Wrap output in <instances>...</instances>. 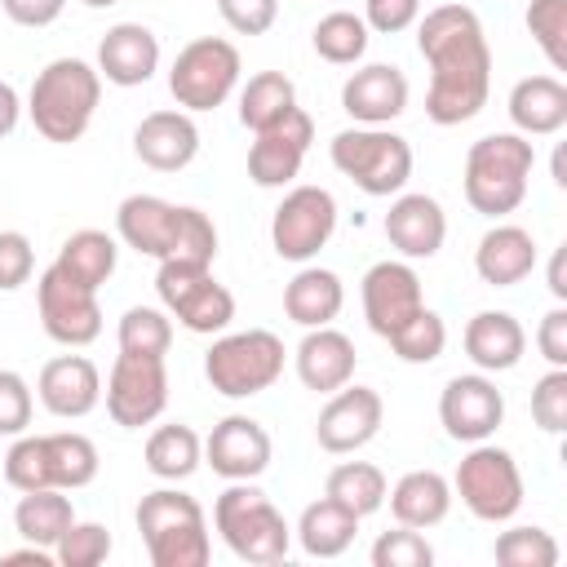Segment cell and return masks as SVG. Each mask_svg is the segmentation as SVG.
<instances>
[{"label":"cell","instance_id":"obj_1","mask_svg":"<svg viewBox=\"0 0 567 567\" xmlns=\"http://www.w3.org/2000/svg\"><path fill=\"white\" fill-rule=\"evenodd\" d=\"M416 49L430 66L425 115L439 128H456L487 106L492 44L470 4H434L416 18Z\"/></svg>","mask_w":567,"mask_h":567},{"label":"cell","instance_id":"obj_2","mask_svg":"<svg viewBox=\"0 0 567 567\" xmlns=\"http://www.w3.org/2000/svg\"><path fill=\"white\" fill-rule=\"evenodd\" d=\"M102 102V75L84 58H53L44 71H35L27 93V115L44 142L71 146L89 133Z\"/></svg>","mask_w":567,"mask_h":567},{"label":"cell","instance_id":"obj_3","mask_svg":"<svg viewBox=\"0 0 567 567\" xmlns=\"http://www.w3.org/2000/svg\"><path fill=\"white\" fill-rule=\"evenodd\" d=\"M536 168V146L523 133H487L465 151V204L483 217H505L527 199V177Z\"/></svg>","mask_w":567,"mask_h":567},{"label":"cell","instance_id":"obj_4","mask_svg":"<svg viewBox=\"0 0 567 567\" xmlns=\"http://www.w3.org/2000/svg\"><path fill=\"white\" fill-rule=\"evenodd\" d=\"M213 527H217V536L226 540V549H230L235 558L257 563V567L284 563V558H288V545H292L288 518L275 509V501H270L252 478L230 483V487L213 501Z\"/></svg>","mask_w":567,"mask_h":567},{"label":"cell","instance_id":"obj_5","mask_svg":"<svg viewBox=\"0 0 567 567\" xmlns=\"http://www.w3.org/2000/svg\"><path fill=\"white\" fill-rule=\"evenodd\" d=\"M137 532L155 567H204L213 558L204 505L177 487H155L137 501Z\"/></svg>","mask_w":567,"mask_h":567},{"label":"cell","instance_id":"obj_6","mask_svg":"<svg viewBox=\"0 0 567 567\" xmlns=\"http://www.w3.org/2000/svg\"><path fill=\"white\" fill-rule=\"evenodd\" d=\"M328 159L341 177H350L363 195L385 199L399 195L412 177V142L399 137L390 124H354L341 128L328 146Z\"/></svg>","mask_w":567,"mask_h":567},{"label":"cell","instance_id":"obj_7","mask_svg":"<svg viewBox=\"0 0 567 567\" xmlns=\"http://www.w3.org/2000/svg\"><path fill=\"white\" fill-rule=\"evenodd\" d=\"M284 341L270 328L248 332H217L204 354V377L226 399H252L284 377Z\"/></svg>","mask_w":567,"mask_h":567},{"label":"cell","instance_id":"obj_8","mask_svg":"<svg viewBox=\"0 0 567 567\" xmlns=\"http://www.w3.org/2000/svg\"><path fill=\"white\" fill-rule=\"evenodd\" d=\"M452 496H461V505L478 523H509L523 509V470H518L514 452H505L487 439L470 443V452L461 456V465L452 474Z\"/></svg>","mask_w":567,"mask_h":567},{"label":"cell","instance_id":"obj_9","mask_svg":"<svg viewBox=\"0 0 567 567\" xmlns=\"http://www.w3.org/2000/svg\"><path fill=\"white\" fill-rule=\"evenodd\" d=\"M239 71H244V62H239V49L230 40L199 35V40H190L173 58V66H168V93L190 115L195 111H217L235 93Z\"/></svg>","mask_w":567,"mask_h":567},{"label":"cell","instance_id":"obj_10","mask_svg":"<svg viewBox=\"0 0 567 567\" xmlns=\"http://www.w3.org/2000/svg\"><path fill=\"white\" fill-rule=\"evenodd\" d=\"M35 310H40V328L49 332V341L80 350L93 346L102 337V301L97 288L71 279L58 261L40 270L35 279Z\"/></svg>","mask_w":567,"mask_h":567},{"label":"cell","instance_id":"obj_11","mask_svg":"<svg viewBox=\"0 0 567 567\" xmlns=\"http://www.w3.org/2000/svg\"><path fill=\"white\" fill-rule=\"evenodd\" d=\"M106 412L124 430L151 425L168 408V368L159 354H128L120 350L106 377Z\"/></svg>","mask_w":567,"mask_h":567},{"label":"cell","instance_id":"obj_12","mask_svg":"<svg viewBox=\"0 0 567 567\" xmlns=\"http://www.w3.org/2000/svg\"><path fill=\"white\" fill-rule=\"evenodd\" d=\"M337 230V199L328 186H292L275 217H270V244L284 261H310Z\"/></svg>","mask_w":567,"mask_h":567},{"label":"cell","instance_id":"obj_13","mask_svg":"<svg viewBox=\"0 0 567 567\" xmlns=\"http://www.w3.org/2000/svg\"><path fill=\"white\" fill-rule=\"evenodd\" d=\"M439 421L456 443H483L505 421V394L487 372H461L439 394Z\"/></svg>","mask_w":567,"mask_h":567},{"label":"cell","instance_id":"obj_14","mask_svg":"<svg viewBox=\"0 0 567 567\" xmlns=\"http://www.w3.org/2000/svg\"><path fill=\"white\" fill-rule=\"evenodd\" d=\"M385 421V403L372 385H341L328 394V403L319 408V421H315V439L323 452L332 456H346V452H359L377 439Z\"/></svg>","mask_w":567,"mask_h":567},{"label":"cell","instance_id":"obj_15","mask_svg":"<svg viewBox=\"0 0 567 567\" xmlns=\"http://www.w3.org/2000/svg\"><path fill=\"white\" fill-rule=\"evenodd\" d=\"M359 297H363V319L368 328L385 341L394 337L421 306H425V292H421V275L412 270V261H377L368 266L363 284H359Z\"/></svg>","mask_w":567,"mask_h":567},{"label":"cell","instance_id":"obj_16","mask_svg":"<svg viewBox=\"0 0 567 567\" xmlns=\"http://www.w3.org/2000/svg\"><path fill=\"white\" fill-rule=\"evenodd\" d=\"M310 142H315V120L301 106H292L284 120L261 128L257 142L248 146V177L257 186H266V190L270 186H288L301 173Z\"/></svg>","mask_w":567,"mask_h":567},{"label":"cell","instance_id":"obj_17","mask_svg":"<svg viewBox=\"0 0 567 567\" xmlns=\"http://www.w3.org/2000/svg\"><path fill=\"white\" fill-rule=\"evenodd\" d=\"M270 456H275V443H270L266 425L244 416V412L221 416L213 425V434L204 439V465H213V474H221L226 483L266 474Z\"/></svg>","mask_w":567,"mask_h":567},{"label":"cell","instance_id":"obj_18","mask_svg":"<svg viewBox=\"0 0 567 567\" xmlns=\"http://www.w3.org/2000/svg\"><path fill=\"white\" fill-rule=\"evenodd\" d=\"M390 248L403 257V261H430L443 239H447V213L434 195L425 190H399L385 221H381Z\"/></svg>","mask_w":567,"mask_h":567},{"label":"cell","instance_id":"obj_19","mask_svg":"<svg viewBox=\"0 0 567 567\" xmlns=\"http://www.w3.org/2000/svg\"><path fill=\"white\" fill-rule=\"evenodd\" d=\"M408 75L390 62H368L346 75L341 84V111L354 124H390L408 111Z\"/></svg>","mask_w":567,"mask_h":567},{"label":"cell","instance_id":"obj_20","mask_svg":"<svg viewBox=\"0 0 567 567\" xmlns=\"http://www.w3.org/2000/svg\"><path fill=\"white\" fill-rule=\"evenodd\" d=\"M35 394H40L44 412H53L62 421H80L102 403V372L84 354H58L40 368Z\"/></svg>","mask_w":567,"mask_h":567},{"label":"cell","instance_id":"obj_21","mask_svg":"<svg viewBox=\"0 0 567 567\" xmlns=\"http://www.w3.org/2000/svg\"><path fill=\"white\" fill-rule=\"evenodd\" d=\"M159 71V35L142 22H115L97 40V75L115 89H137Z\"/></svg>","mask_w":567,"mask_h":567},{"label":"cell","instance_id":"obj_22","mask_svg":"<svg viewBox=\"0 0 567 567\" xmlns=\"http://www.w3.org/2000/svg\"><path fill=\"white\" fill-rule=\"evenodd\" d=\"M133 155L155 173H182L199 155V128L190 111H151L133 128Z\"/></svg>","mask_w":567,"mask_h":567},{"label":"cell","instance_id":"obj_23","mask_svg":"<svg viewBox=\"0 0 567 567\" xmlns=\"http://www.w3.org/2000/svg\"><path fill=\"white\" fill-rule=\"evenodd\" d=\"M177 226H182V204H168L159 195H124L120 208H115V235L142 252V257H155L164 261L177 244Z\"/></svg>","mask_w":567,"mask_h":567},{"label":"cell","instance_id":"obj_24","mask_svg":"<svg viewBox=\"0 0 567 567\" xmlns=\"http://www.w3.org/2000/svg\"><path fill=\"white\" fill-rule=\"evenodd\" d=\"M292 363H297V377H301L306 390L332 394V390H341L346 381H354L359 354H354V341H350L341 328L323 323V328H306V337H301L297 350H292Z\"/></svg>","mask_w":567,"mask_h":567},{"label":"cell","instance_id":"obj_25","mask_svg":"<svg viewBox=\"0 0 567 567\" xmlns=\"http://www.w3.org/2000/svg\"><path fill=\"white\" fill-rule=\"evenodd\" d=\"M474 270H478V279L492 284V288H514V284H523V279L536 270V239H532V230L509 226V221H496V226L478 239V248H474Z\"/></svg>","mask_w":567,"mask_h":567},{"label":"cell","instance_id":"obj_26","mask_svg":"<svg viewBox=\"0 0 567 567\" xmlns=\"http://www.w3.org/2000/svg\"><path fill=\"white\" fill-rule=\"evenodd\" d=\"M465 354L478 372H509L527 350V332L509 310H478L465 323Z\"/></svg>","mask_w":567,"mask_h":567},{"label":"cell","instance_id":"obj_27","mask_svg":"<svg viewBox=\"0 0 567 567\" xmlns=\"http://www.w3.org/2000/svg\"><path fill=\"white\" fill-rule=\"evenodd\" d=\"M509 120L523 137H549L567 124V84L558 75H523L509 89Z\"/></svg>","mask_w":567,"mask_h":567},{"label":"cell","instance_id":"obj_28","mask_svg":"<svg viewBox=\"0 0 567 567\" xmlns=\"http://www.w3.org/2000/svg\"><path fill=\"white\" fill-rule=\"evenodd\" d=\"M341 306H346V284L328 266H301L284 284V315L297 328H323L341 315Z\"/></svg>","mask_w":567,"mask_h":567},{"label":"cell","instance_id":"obj_29","mask_svg":"<svg viewBox=\"0 0 567 567\" xmlns=\"http://www.w3.org/2000/svg\"><path fill=\"white\" fill-rule=\"evenodd\" d=\"M385 501H390V514L403 527L425 532V527H439L447 518V509H452V483L439 470H408L385 492Z\"/></svg>","mask_w":567,"mask_h":567},{"label":"cell","instance_id":"obj_30","mask_svg":"<svg viewBox=\"0 0 567 567\" xmlns=\"http://www.w3.org/2000/svg\"><path fill=\"white\" fill-rule=\"evenodd\" d=\"M363 518H354L346 505H337L332 496H319L301 509L297 518V545L310 554V558H341L350 545H354V532H359Z\"/></svg>","mask_w":567,"mask_h":567},{"label":"cell","instance_id":"obj_31","mask_svg":"<svg viewBox=\"0 0 567 567\" xmlns=\"http://www.w3.org/2000/svg\"><path fill=\"white\" fill-rule=\"evenodd\" d=\"M75 523V505L62 487H35V492H22L18 505H13V532L31 545H44L53 549L62 540V532Z\"/></svg>","mask_w":567,"mask_h":567},{"label":"cell","instance_id":"obj_32","mask_svg":"<svg viewBox=\"0 0 567 567\" xmlns=\"http://www.w3.org/2000/svg\"><path fill=\"white\" fill-rule=\"evenodd\" d=\"M186 332H195V337H217V332H226L230 328V319H235V292L226 288V284H217L213 279V270L204 275V279H195L173 306H164Z\"/></svg>","mask_w":567,"mask_h":567},{"label":"cell","instance_id":"obj_33","mask_svg":"<svg viewBox=\"0 0 567 567\" xmlns=\"http://www.w3.org/2000/svg\"><path fill=\"white\" fill-rule=\"evenodd\" d=\"M53 261H58L71 279H80V284H89V288H102V284L115 275V266H120V244H115V235L84 226V230H75V235L62 239V248H58Z\"/></svg>","mask_w":567,"mask_h":567},{"label":"cell","instance_id":"obj_34","mask_svg":"<svg viewBox=\"0 0 567 567\" xmlns=\"http://www.w3.org/2000/svg\"><path fill=\"white\" fill-rule=\"evenodd\" d=\"M199 465H204V439H199L190 425L173 421V425H155V430H151V439H146V470H151L155 478L182 483V478H190Z\"/></svg>","mask_w":567,"mask_h":567},{"label":"cell","instance_id":"obj_35","mask_svg":"<svg viewBox=\"0 0 567 567\" xmlns=\"http://www.w3.org/2000/svg\"><path fill=\"white\" fill-rule=\"evenodd\" d=\"M385 470L372 465V461H341L328 470V483H323V496H332L337 505H346L354 518H368L385 505Z\"/></svg>","mask_w":567,"mask_h":567},{"label":"cell","instance_id":"obj_36","mask_svg":"<svg viewBox=\"0 0 567 567\" xmlns=\"http://www.w3.org/2000/svg\"><path fill=\"white\" fill-rule=\"evenodd\" d=\"M297 106V84L284 71H257L248 75V84L239 89V124L261 133L275 120H284Z\"/></svg>","mask_w":567,"mask_h":567},{"label":"cell","instance_id":"obj_37","mask_svg":"<svg viewBox=\"0 0 567 567\" xmlns=\"http://www.w3.org/2000/svg\"><path fill=\"white\" fill-rule=\"evenodd\" d=\"M44 452H49V478L53 487L62 492H75V487H89L97 478V443L80 430H58V434H44Z\"/></svg>","mask_w":567,"mask_h":567},{"label":"cell","instance_id":"obj_38","mask_svg":"<svg viewBox=\"0 0 567 567\" xmlns=\"http://www.w3.org/2000/svg\"><path fill=\"white\" fill-rule=\"evenodd\" d=\"M368 40H372V31H368L363 13H350V9L323 13V18L315 22V31H310L315 53H319L323 62H332V66H354V62L368 53Z\"/></svg>","mask_w":567,"mask_h":567},{"label":"cell","instance_id":"obj_39","mask_svg":"<svg viewBox=\"0 0 567 567\" xmlns=\"http://www.w3.org/2000/svg\"><path fill=\"white\" fill-rule=\"evenodd\" d=\"M120 350H128V354H168V346H173V319H168V310H159V306H128L124 315H120Z\"/></svg>","mask_w":567,"mask_h":567},{"label":"cell","instance_id":"obj_40","mask_svg":"<svg viewBox=\"0 0 567 567\" xmlns=\"http://www.w3.org/2000/svg\"><path fill=\"white\" fill-rule=\"evenodd\" d=\"M390 341V350L403 359V363H434L439 354H443V346H447V323H443V315L439 310H430V306H421L394 337H385Z\"/></svg>","mask_w":567,"mask_h":567},{"label":"cell","instance_id":"obj_41","mask_svg":"<svg viewBox=\"0 0 567 567\" xmlns=\"http://www.w3.org/2000/svg\"><path fill=\"white\" fill-rule=\"evenodd\" d=\"M492 558L501 567H554L558 563V540L545 527H509L496 536Z\"/></svg>","mask_w":567,"mask_h":567},{"label":"cell","instance_id":"obj_42","mask_svg":"<svg viewBox=\"0 0 567 567\" xmlns=\"http://www.w3.org/2000/svg\"><path fill=\"white\" fill-rule=\"evenodd\" d=\"M4 465V483L13 492H35V487H53L49 478V452H44V434H18L13 447L0 456Z\"/></svg>","mask_w":567,"mask_h":567},{"label":"cell","instance_id":"obj_43","mask_svg":"<svg viewBox=\"0 0 567 567\" xmlns=\"http://www.w3.org/2000/svg\"><path fill=\"white\" fill-rule=\"evenodd\" d=\"M527 31L554 71H567V0H532Z\"/></svg>","mask_w":567,"mask_h":567},{"label":"cell","instance_id":"obj_44","mask_svg":"<svg viewBox=\"0 0 567 567\" xmlns=\"http://www.w3.org/2000/svg\"><path fill=\"white\" fill-rule=\"evenodd\" d=\"M111 532L102 527V523H71L66 532H62V540L53 545V563L58 567H97V563H106L111 558Z\"/></svg>","mask_w":567,"mask_h":567},{"label":"cell","instance_id":"obj_45","mask_svg":"<svg viewBox=\"0 0 567 567\" xmlns=\"http://www.w3.org/2000/svg\"><path fill=\"white\" fill-rule=\"evenodd\" d=\"M430 563H434V545L416 527L399 523V532H381L372 540V567H430Z\"/></svg>","mask_w":567,"mask_h":567},{"label":"cell","instance_id":"obj_46","mask_svg":"<svg viewBox=\"0 0 567 567\" xmlns=\"http://www.w3.org/2000/svg\"><path fill=\"white\" fill-rule=\"evenodd\" d=\"M532 421L545 434H563L567 430V368H549L532 385Z\"/></svg>","mask_w":567,"mask_h":567},{"label":"cell","instance_id":"obj_47","mask_svg":"<svg viewBox=\"0 0 567 567\" xmlns=\"http://www.w3.org/2000/svg\"><path fill=\"white\" fill-rule=\"evenodd\" d=\"M31 412H35V399H31L27 377L13 368H0V434H9V439L27 434Z\"/></svg>","mask_w":567,"mask_h":567},{"label":"cell","instance_id":"obj_48","mask_svg":"<svg viewBox=\"0 0 567 567\" xmlns=\"http://www.w3.org/2000/svg\"><path fill=\"white\" fill-rule=\"evenodd\" d=\"M217 13L235 35H266L279 22V0H217Z\"/></svg>","mask_w":567,"mask_h":567},{"label":"cell","instance_id":"obj_49","mask_svg":"<svg viewBox=\"0 0 567 567\" xmlns=\"http://www.w3.org/2000/svg\"><path fill=\"white\" fill-rule=\"evenodd\" d=\"M35 275V248L22 230H0V292L22 288Z\"/></svg>","mask_w":567,"mask_h":567},{"label":"cell","instance_id":"obj_50","mask_svg":"<svg viewBox=\"0 0 567 567\" xmlns=\"http://www.w3.org/2000/svg\"><path fill=\"white\" fill-rule=\"evenodd\" d=\"M416 18H421V0H363V22H368V31L399 35V31L416 27Z\"/></svg>","mask_w":567,"mask_h":567},{"label":"cell","instance_id":"obj_51","mask_svg":"<svg viewBox=\"0 0 567 567\" xmlns=\"http://www.w3.org/2000/svg\"><path fill=\"white\" fill-rule=\"evenodd\" d=\"M536 350H540V359H545L549 368H567V306H563V301L540 319V328H536Z\"/></svg>","mask_w":567,"mask_h":567},{"label":"cell","instance_id":"obj_52","mask_svg":"<svg viewBox=\"0 0 567 567\" xmlns=\"http://www.w3.org/2000/svg\"><path fill=\"white\" fill-rule=\"evenodd\" d=\"M0 9L9 13V22L35 31V27H53V22L62 18L66 0H0Z\"/></svg>","mask_w":567,"mask_h":567},{"label":"cell","instance_id":"obj_53","mask_svg":"<svg viewBox=\"0 0 567 567\" xmlns=\"http://www.w3.org/2000/svg\"><path fill=\"white\" fill-rule=\"evenodd\" d=\"M18 120H22V97L9 80H0V137H9L18 128Z\"/></svg>","mask_w":567,"mask_h":567},{"label":"cell","instance_id":"obj_54","mask_svg":"<svg viewBox=\"0 0 567 567\" xmlns=\"http://www.w3.org/2000/svg\"><path fill=\"white\" fill-rule=\"evenodd\" d=\"M549 292H554V301H567V244L554 248V257H549Z\"/></svg>","mask_w":567,"mask_h":567},{"label":"cell","instance_id":"obj_55","mask_svg":"<svg viewBox=\"0 0 567 567\" xmlns=\"http://www.w3.org/2000/svg\"><path fill=\"white\" fill-rule=\"evenodd\" d=\"M0 563H35V567H53V549H44V545H31V540H27V549H9Z\"/></svg>","mask_w":567,"mask_h":567},{"label":"cell","instance_id":"obj_56","mask_svg":"<svg viewBox=\"0 0 567 567\" xmlns=\"http://www.w3.org/2000/svg\"><path fill=\"white\" fill-rule=\"evenodd\" d=\"M80 4H89V9H111V4H120V0H80Z\"/></svg>","mask_w":567,"mask_h":567}]
</instances>
